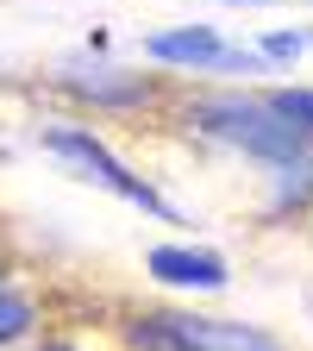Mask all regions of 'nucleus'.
Here are the masks:
<instances>
[{
    "label": "nucleus",
    "mask_w": 313,
    "mask_h": 351,
    "mask_svg": "<svg viewBox=\"0 0 313 351\" xmlns=\"http://www.w3.org/2000/svg\"><path fill=\"white\" fill-rule=\"evenodd\" d=\"M182 125L207 145H226L257 157L263 169L282 182V207L313 195V145L270 107V95H245V88H226V95H188L182 101Z\"/></svg>",
    "instance_id": "1"
},
{
    "label": "nucleus",
    "mask_w": 313,
    "mask_h": 351,
    "mask_svg": "<svg viewBox=\"0 0 313 351\" xmlns=\"http://www.w3.org/2000/svg\"><path fill=\"white\" fill-rule=\"evenodd\" d=\"M145 276L163 289H188V295H219L232 282V263L201 245H151L145 251Z\"/></svg>",
    "instance_id": "5"
},
{
    "label": "nucleus",
    "mask_w": 313,
    "mask_h": 351,
    "mask_svg": "<svg viewBox=\"0 0 313 351\" xmlns=\"http://www.w3.org/2000/svg\"><path fill=\"white\" fill-rule=\"evenodd\" d=\"M0 276H7V270H0Z\"/></svg>",
    "instance_id": "11"
},
{
    "label": "nucleus",
    "mask_w": 313,
    "mask_h": 351,
    "mask_svg": "<svg viewBox=\"0 0 313 351\" xmlns=\"http://www.w3.org/2000/svg\"><path fill=\"white\" fill-rule=\"evenodd\" d=\"M38 145L51 151L57 163H69V169L82 176V182H95V189H107V195H119V201H132V207H145V213L169 219V226L182 219V213H175V207H169V201H163V195L145 182V176L125 163V157H113V145H107V138H101V132L88 125V119H44Z\"/></svg>",
    "instance_id": "2"
},
{
    "label": "nucleus",
    "mask_w": 313,
    "mask_h": 351,
    "mask_svg": "<svg viewBox=\"0 0 313 351\" xmlns=\"http://www.w3.org/2000/svg\"><path fill=\"white\" fill-rule=\"evenodd\" d=\"M57 88L69 101L95 107V113H132V107H151V95H157L145 75H125V69H107V63H95V69H57Z\"/></svg>",
    "instance_id": "6"
},
{
    "label": "nucleus",
    "mask_w": 313,
    "mask_h": 351,
    "mask_svg": "<svg viewBox=\"0 0 313 351\" xmlns=\"http://www.w3.org/2000/svg\"><path fill=\"white\" fill-rule=\"evenodd\" d=\"M301 51H313V32H263L257 38V57L263 63H295Z\"/></svg>",
    "instance_id": "9"
},
{
    "label": "nucleus",
    "mask_w": 313,
    "mask_h": 351,
    "mask_svg": "<svg viewBox=\"0 0 313 351\" xmlns=\"http://www.w3.org/2000/svg\"><path fill=\"white\" fill-rule=\"evenodd\" d=\"M145 57L163 63V69H188V75H213V69H245V75H270L257 51H238L226 44L213 25H163L145 38Z\"/></svg>",
    "instance_id": "4"
},
{
    "label": "nucleus",
    "mask_w": 313,
    "mask_h": 351,
    "mask_svg": "<svg viewBox=\"0 0 313 351\" xmlns=\"http://www.w3.org/2000/svg\"><path fill=\"white\" fill-rule=\"evenodd\" d=\"M270 107L301 132V138L313 145V88H270Z\"/></svg>",
    "instance_id": "8"
},
{
    "label": "nucleus",
    "mask_w": 313,
    "mask_h": 351,
    "mask_svg": "<svg viewBox=\"0 0 313 351\" xmlns=\"http://www.w3.org/2000/svg\"><path fill=\"white\" fill-rule=\"evenodd\" d=\"M125 345H132V351H288L282 339H270L263 326L219 320V314H195V307H157V314H132Z\"/></svg>",
    "instance_id": "3"
},
{
    "label": "nucleus",
    "mask_w": 313,
    "mask_h": 351,
    "mask_svg": "<svg viewBox=\"0 0 313 351\" xmlns=\"http://www.w3.org/2000/svg\"><path fill=\"white\" fill-rule=\"evenodd\" d=\"M38 326H44L38 295H32L25 282H13V276H0V351L32 345V339H38Z\"/></svg>",
    "instance_id": "7"
},
{
    "label": "nucleus",
    "mask_w": 313,
    "mask_h": 351,
    "mask_svg": "<svg viewBox=\"0 0 313 351\" xmlns=\"http://www.w3.org/2000/svg\"><path fill=\"white\" fill-rule=\"evenodd\" d=\"M19 351H82L75 339H32V345H19Z\"/></svg>",
    "instance_id": "10"
}]
</instances>
